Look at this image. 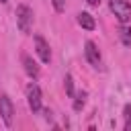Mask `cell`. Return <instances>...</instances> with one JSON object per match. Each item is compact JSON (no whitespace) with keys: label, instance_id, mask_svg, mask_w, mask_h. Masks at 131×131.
<instances>
[{"label":"cell","instance_id":"1","mask_svg":"<svg viewBox=\"0 0 131 131\" xmlns=\"http://www.w3.org/2000/svg\"><path fill=\"white\" fill-rule=\"evenodd\" d=\"M108 8L121 25H127L131 20V2L129 0H108Z\"/></svg>","mask_w":131,"mask_h":131},{"label":"cell","instance_id":"2","mask_svg":"<svg viewBox=\"0 0 131 131\" xmlns=\"http://www.w3.org/2000/svg\"><path fill=\"white\" fill-rule=\"evenodd\" d=\"M16 25L20 29V33H29L33 27V10L27 4H18L16 6Z\"/></svg>","mask_w":131,"mask_h":131},{"label":"cell","instance_id":"3","mask_svg":"<svg viewBox=\"0 0 131 131\" xmlns=\"http://www.w3.org/2000/svg\"><path fill=\"white\" fill-rule=\"evenodd\" d=\"M27 102H29V108L33 113L41 111V88L37 84H29L27 86Z\"/></svg>","mask_w":131,"mask_h":131},{"label":"cell","instance_id":"4","mask_svg":"<svg viewBox=\"0 0 131 131\" xmlns=\"http://www.w3.org/2000/svg\"><path fill=\"white\" fill-rule=\"evenodd\" d=\"M12 115H14L12 100H10L6 94H2V96H0V117H2V121H4L8 127L12 125Z\"/></svg>","mask_w":131,"mask_h":131},{"label":"cell","instance_id":"5","mask_svg":"<svg viewBox=\"0 0 131 131\" xmlns=\"http://www.w3.org/2000/svg\"><path fill=\"white\" fill-rule=\"evenodd\" d=\"M84 55H86L88 63H90V66H94V68H98V66H100V61H102L100 51H98V47H96V43H94V41H86V45H84Z\"/></svg>","mask_w":131,"mask_h":131},{"label":"cell","instance_id":"6","mask_svg":"<svg viewBox=\"0 0 131 131\" xmlns=\"http://www.w3.org/2000/svg\"><path fill=\"white\" fill-rule=\"evenodd\" d=\"M35 49H37V55L41 57L43 63H49V61H51V49H49V43H47L41 35H35Z\"/></svg>","mask_w":131,"mask_h":131},{"label":"cell","instance_id":"7","mask_svg":"<svg viewBox=\"0 0 131 131\" xmlns=\"http://www.w3.org/2000/svg\"><path fill=\"white\" fill-rule=\"evenodd\" d=\"M78 25H80L82 29H86V31H94L96 20H94V16H92L90 12H80V14H78Z\"/></svg>","mask_w":131,"mask_h":131},{"label":"cell","instance_id":"8","mask_svg":"<svg viewBox=\"0 0 131 131\" xmlns=\"http://www.w3.org/2000/svg\"><path fill=\"white\" fill-rule=\"evenodd\" d=\"M23 66H25V72H27L31 78H37V76H39V66L33 61V57H31V55L23 53Z\"/></svg>","mask_w":131,"mask_h":131},{"label":"cell","instance_id":"9","mask_svg":"<svg viewBox=\"0 0 131 131\" xmlns=\"http://www.w3.org/2000/svg\"><path fill=\"white\" fill-rule=\"evenodd\" d=\"M119 35H121V41H123V45H127V47H131V27H121V31H119Z\"/></svg>","mask_w":131,"mask_h":131},{"label":"cell","instance_id":"10","mask_svg":"<svg viewBox=\"0 0 131 131\" xmlns=\"http://www.w3.org/2000/svg\"><path fill=\"white\" fill-rule=\"evenodd\" d=\"M74 98H76V100H74V108H76V111H80V108L84 106V102H86V92H84V90H80L78 94H74Z\"/></svg>","mask_w":131,"mask_h":131},{"label":"cell","instance_id":"11","mask_svg":"<svg viewBox=\"0 0 131 131\" xmlns=\"http://www.w3.org/2000/svg\"><path fill=\"white\" fill-rule=\"evenodd\" d=\"M123 119H125V129L131 131V104L123 106Z\"/></svg>","mask_w":131,"mask_h":131},{"label":"cell","instance_id":"12","mask_svg":"<svg viewBox=\"0 0 131 131\" xmlns=\"http://www.w3.org/2000/svg\"><path fill=\"white\" fill-rule=\"evenodd\" d=\"M63 82H66V92H68V96H72V98H74V94H76V92H74V80H72V76L68 74Z\"/></svg>","mask_w":131,"mask_h":131},{"label":"cell","instance_id":"13","mask_svg":"<svg viewBox=\"0 0 131 131\" xmlns=\"http://www.w3.org/2000/svg\"><path fill=\"white\" fill-rule=\"evenodd\" d=\"M51 4L57 12H63V8H66V0H51Z\"/></svg>","mask_w":131,"mask_h":131},{"label":"cell","instance_id":"14","mask_svg":"<svg viewBox=\"0 0 131 131\" xmlns=\"http://www.w3.org/2000/svg\"><path fill=\"white\" fill-rule=\"evenodd\" d=\"M86 2H88V4H90V6H98V4H100V2H102V0H86Z\"/></svg>","mask_w":131,"mask_h":131},{"label":"cell","instance_id":"15","mask_svg":"<svg viewBox=\"0 0 131 131\" xmlns=\"http://www.w3.org/2000/svg\"><path fill=\"white\" fill-rule=\"evenodd\" d=\"M0 2H2V4H6V2H8V0H0Z\"/></svg>","mask_w":131,"mask_h":131}]
</instances>
